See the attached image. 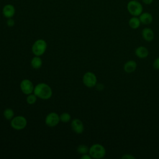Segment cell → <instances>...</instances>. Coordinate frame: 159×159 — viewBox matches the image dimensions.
<instances>
[{
  "label": "cell",
  "instance_id": "19",
  "mask_svg": "<svg viewBox=\"0 0 159 159\" xmlns=\"http://www.w3.org/2000/svg\"><path fill=\"white\" fill-rule=\"evenodd\" d=\"M26 101L27 102L28 104H34L36 101H37V96L35 94H28L27 97V99H26Z\"/></svg>",
  "mask_w": 159,
  "mask_h": 159
},
{
  "label": "cell",
  "instance_id": "24",
  "mask_svg": "<svg viewBox=\"0 0 159 159\" xmlns=\"http://www.w3.org/2000/svg\"><path fill=\"white\" fill-rule=\"evenodd\" d=\"M142 2L143 4L145 5H150L152 4V2H153V0H142Z\"/></svg>",
  "mask_w": 159,
  "mask_h": 159
},
{
  "label": "cell",
  "instance_id": "11",
  "mask_svg": "<svg viewBox=\"0 0 159 159\" xmlns=\"http://www.w3.org/2000/svg\"><path fill=\"white\" fill-rule=\"evenodd\" d=\"M71 128L73 130L78 134H81L84 131V125L83 122L78 119H75L72 120L71 124Z\"/></svg>",
  "mask_w": 159,
  "mask_h": 159
},
{
  "label": "cell",
  "instance_id": "23",
  "mask_svg": "<svg viewBox=\"0 0 159 159\" xmlns=\"http://www.w3.org/2000/svg\"><path fill=\"white\" fill-rule=\"evenodd\" d=\"M122 159H135V157L130 154H125L122 157Z\"/></svg>",
  "mask_w": 159,
  "mask_h": 159
},
{
  "label": "cell",
  "instance_id": "17",
  "mask_svg": "<svg viewBox=\"0 0 159 159\" xmlns=\"http://www.w3.org/2000/svg\"><path fill=\"white\" fill-rule=\"evenodd\" d=\"M14 113L12 109L11 108H7L4 110L3 112V116L7 120H11L14 117Z\"/></svg>",
  "mask_w": 159,
  "mask_h": 159
},
{
  "label": "cell",
  "instance_id": "5",
  "mask_svg": "<svg viewBox=\"0 0 159 159\" xmlns=\"http://www.w3.org/2000/svg\"><path fill=\"white\" fill-rule=\"evenodd\" d=\"M11 125L15 130H22L27 125V120L23 116H16L11 119Z\"/></svg>",
  "mask_w": 159,
  "mask_h": 159
},
{
  "label": "cell",
  "instance_id": "21",
  "mask_svg": "<svg viewBox=\"0 0 159 159\" xmlns=\"http://www.w3.org/2000/svg\"><path fill=\"white\" fill-rule=\"evenodd\" d=\"M153 67L155 69V70H159V57L157 58L153 63Z\"/></svg>",
  "mask_w": 159,
  "mask_h": 159
},
{
  "label": "cell",
  "instance_id": "2",
  "mask_svg": "<svg viewBox=\"0 0 159 159\" xmlns=\"http://www.w3.org/2000/svg\"><path fill=\"white\" fill-rule=\"evenodd\" d=\"M127 10L132 16L139 17L143 11V7L139 1L130 0L127 4Z\"/></svg>",
  "mask_w": 159,
  "mask_h": 159
},
{
  "label": "cell",
  "instance_id": "14",
  "mask_svg": "<svg viewBox=\"0 0 159 159\" xmlns=\"http://www.w3.org/2000/svg\"><path fill=\"white\" fill-rule=\"evenodd\" d=\"M137 63L134 60H129L124 65V70L127 73H131L135 71Z\"/></svg>",
  "mask_w": 159,
  "mask_h": 159
},
{
  "label": "cell",
  "instance_id": "3",
  "mask_svg": "<svg viewBox=\"0 0 159 159\" xmlns=\"http://www.w3.org/2000/svg\"><path fill=\"white\" fill-rule=\"evenodd\" d=\"M106 153V151L104 147L99 143L93 144L89 150V154L95 159H100L104 157Z\"/></svg>",
  "mask_w": 159,
  "mask_h": 159
},
{
  "label": "cell",
  "instance_id": "10",
  "mask_svg": "<svg viewBox=\"0 0 159 159\" xmlns=\"http://www.w3.org/2000/svg\"><path fill=\"white\" fill-rule=\"evenodd\" d=\"M142 38L148 42L153 41L155 37L153 30L150 27H145L142 30Z\"/></svg>",
  "mask_w": 159,
  "mask_h": 159
},
{
  "label": "cell",
  "instance_id": "18",
  "mask_svg": "<svg viewBox=\"0 0 159 159\" xmlns=\"http://www.w3.org/2000/svg\"><path fill=\"white\" fill-rule=\"evenodd\" d=\"M89 148L85 145H80L77 148V152L80 154H86L89 152Z\"/></svg>",
  "mask_w": 159,
  "mask_h": 159
},
{
  "label": "cell",
  "instance_id": "8",
  "mask_svg": "<svg viewBox=\"0 0 159 159\" xmlns=\"http://www.w3.org/2000/svg\"><path fill=\"white\" fill-rule=\"evenodd\" d=\"M60 116L55 112L49 113L45 117V124L49 127L56 126L60 121Z\"/></svg>",
  "mask_w": 159,
  "mask_h": 159
},
{
  "label": "cell",
  "instance_id": "15",
  "mask_svg": "<svg viewBox=\"0 0 159 159\" xmlns=\"http://www.w3.org/2000/svg\"><path fill=\"white\" fill-rule=\"evenodd\" d=\"M128 24H129V27L131 29H137L140 27V25L141 24V22H140V20L139 17L132 16V17H130L129 19Z\"/></svg>",
  "mask_w": 159,
  "mask_h": 159
},
{
  "label": "cell",
  "instance_id": "26",
  "mask_svg": "<svg viewBox=\"0 0 159 159\" xmlns=\"http://www.w3.org/2000/svg\"><path fill=\"white\" fill-rule=\"evenodd\" d=\"M135 1H139V0H135Z\"/></svg>",
  "mask_w": 159,
  "mask_h": 159
},
{
  "label": "cell",
  "instance_id": "16",
  "mask_svg": "<svg viewBox=\"0 0 159 159\" xmlns=\"http://www.w3.org/2000/svg\"><path fill=\"white\" fill-rule=\"evenodd\" d=\"M31 66L35 68V69H39L42 66V61L41 58L39 56H35L34 58H32L31 62H30Z\"/></svg>",
  "mask_w": 159,
  "mask_h": 159
},
{
  "label": "cell",
  "instance_id": "22",
  "mask_svg": "<svg viewBox=\"0 0 159 159\" xmlns=\"http://www.w3.org/2000/svg\"><path fill=\"white\" fill-rule=\"evenodd\" d=\"M6 24L8 27H13L14 25L15 22L12 18H9V19H7V20L6 21Z\"/></svg>",
  "mask_w": 159,
  "mask_h": 159
},
{
  "label": "cell",
  "instance_id": "9",
  "mask_svg": "<svg viewBox=\"0 0 159 159\" xmlns=\"http://www.w3.org/2000/svg\"><path fill=\"white\" fill-rule=\"evenodd\" d=\"M2 12L3 16L7 18H12L16 12V9L14 6L12 4H6L3 7L2 10Z\"/></svg>",
  "mask_w": 159,
  "mask_h": 159
},
{
  "label": "cell",
  "instance_id": "13",
  "mask_svg": "<svg viewBox=\"0 0 159 159\" xmlns=\"http://www.w3.org/2000/svg\"><path fill=\"white\" fill-rule=\"evenodd\" d=\"M136 56L139 58H147L149 55V51L147 48L144 46H139L135 50Z\"/></svg>",
  "mask_w": 159,
  "mask_h": 159
},
{
  "label": "cell",
  "instance_id": "20",
  "mask_svg": "<svg viewBox=\"0 0 159 159\" xmlns=\"http://www.w3.org/2000/svg\"><path fill=\"white\" fill-rule=\"evenodd\" d=\"M71 116L67 112H63L60 116V120L63 122H68L70 120Z\"/></svg>",
  "mask_w": 159,
  "mask_h": 159
},
{
  "label": "cell",
  "instance_id": "6",
  "mask_svg": "<svg viewBox=\"0 0 159 159\" xmlns=\"http://www.w3.org/2000/svg\"><path fill=\"white\" fill-rule=\"evenodd\" d=\"M83 82L88 88H93L97 84V77L93 72H86L83 75Z\"/></svg>",
  "mask_w": 159,
  "mask_h": 159
},
{
  "label": "cell",
  "instance_id": "1",
  "mask_svg": "<svg viewBox=\"0 0 159 159\" xmlns=\"http://www.w3.org/2000/svg\"><path fill=\"white\" fill-rule=\"evenodd\" d=\"M34 94L40 99H48L52 95V90L47 84L41 83L35 86Z\"/></svg>",
  "mask_w": 159,
  "mask_h": 159
},
{
  "label": "cell",
  "instance_id": "25",
  "mask_svg": "<svg viewBox=\"0 0 159 159\" xmlns=\"http://www.w3.org/2000/svg\"><path fill=\"white\" fill-rule=\"evenodd\" d=\"M91 158L92 157L90 156V155H88L87 153L83 155V156H81V159H91Z\"/></svg>",
  "mask_w": 159,
  "mask_h": 159
},
{
  "label": "cell",
  "instance_id": "4",
  "mask_svg": "<svg viewBox=\"0 0 159 159\" xmlns=\"http://www.w3.org/2000/svg\"><path fill=\"white\" fill-rule=\"evenodd\" d=\"M47 47V44L44 40L38 39L34 43L32 47V50L35 56L40 57L45 53Z\"/></svg>",
  "mask_w": 159,
  "mask_h": 159
},
{
  "label": "cell",
  "instance_id": "7",
  "mask_svg": "<svg viewBox=\"0 0 159 159\" xmlns=\"http://www.w3.org/2000/svg\"><path fill=\"white\" fill-rule=\"evenodd\" d=\"M20 89L25 94H30L34 92V87L32 82L27 79L22 80L20 84Z\"/></svg>",
  "mask_w": 159,
  "mask_h": 159
},
{
  "label": "cell",
  "instance_id": "12",
  "mask_svg": "<svg viewBox=\"0 0 159 159\" xmlns=\"http://www.w3.org/2000/svg\"><path fill=\"white\" fill-rule=\"evenodd\" d=\"M139 19L141 24L144 25H149L153 21V16L148 12H143L139 16Z\"/></svg>",
  "mask_w": 159,
  "mask_h": 159
}]
</instances>
